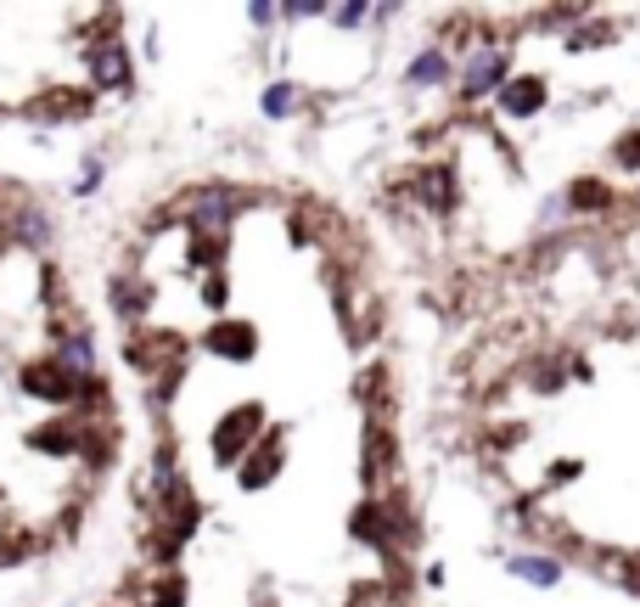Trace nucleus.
<instances>
[{"mask_svg":"<svg viewBox=\"0 0 640 607\" xmlns=\"http://www.w3.org/2000/svg\"><path fill=\"white\" fill-rule=\"evenodd\" d=\"M247 23H253V29H276V23H282V7H270V0H253V7H247Z\"/></svg>","mask_w":640,"mask_h":607,"instance_id":"28","label":"nucleus"},{"mask_svg":"<svg viewBox=\"0 0 640 607\" xmlns=\"http://www.w3.org/2000/svg\"><path fill=\"white\" fill-rule=\"evenodd\" d=\"M113 310H119V321L141 326V321L152 315V287H146L141 276H119V282H113Z\"/></svg>","mask_w":640,"mask_h":607,"instance_id":"18","label":"nucleus"},{"mask_svg":"<svg viewBox=\"0 0 640 607\" xmlns=\"http://www.w3.org/2000/svg\"><path fill=\"white\" fill-rule=\"evenodd\" d=\"M365 484H372L377 495L394 484V439H388V427L365 433Z\"/></svg>","mask_w":640,"mask_h":607,"instance_id":"17","label":"nucleus"},{"mask_svg":"<svg viewBox=\"0 0 640 607\" xmlns=\"http://www.w3.org/2000/svg\"><path fill=\"white\" fill-rule=\"evenodd\" d=\"M247 192L231 186V181H209V186H192V192H180L169 203V214L186 225L197 242H231V225L247 214Z\"/></svg>","mask_w":640,"mask_h":607,"instance_id":"1","label":"nucleus"},{"mask_svg":"<svg viewBox=\"0 0 640 607\" xmlns=\"http://www.w3.org/2000/svg\"><path fill=\"white\" fill-rule=\"evenodd\" d=\"M90 108H96V97H90L84 84H51V91H40V97L29 102V113L45 119V124H73V119H84Z\"/></svg>","mask_w":640,"mask_h":607,"instance_id":"10","label":"nucleus"},{"mask_svg":"<svg viewBox=\"0 0 640 607\" xmlns=\"http://www.w3.org/2000/svg\"><path fill=\"white\" fill-rule=\"evenodd\" d=\"M607 40H612L607 23H585L579 34H568V51H590V45H607Z\"/></svg>","mask_w":640,"mask_h":607,"instance_id":"27","label":"nucleus"},{"mask_svg":"<svg viewBox=\"0 0 640 607\" xmlns=\"http://www.w3.org/2000/svg\"><path fill=\"white\" fill-rule=\"evenodd\" d=\"M416 198H421V209H433V214H449L455 209V169L449 163H421V175H416Z\"/></svg>","mask_w":640,"mask_h":607,"instance_id":"15","label":"nucleus"},{"mask_svg":"<svg viewBox=\"0 0 640 607\" xmlns=\"http://www.w3.org/2000/svg\"><path fill=\"white\" fill-rule=\"evenodd\" d=\"M0 236H7L12 247H23V253H51V242H57V220H51L45 203L18 198V209H0Z\"/></svg>","mask_w":640,"mask_h":607,"instance_id":"5","label":"nucleus"},{"mask_svg":"<svg viewBox=\"0 0 640 607\" xmlns=\"http://www.w3.org/2000/svg\"><path fill=\"white\" fill-rule=\"evenodd\" d=\"M287 456H293V439H287V427H270L264 439L247 451V462L236 467V484L247 489V495H258V489H270L282 473H287Z\"/></svg>","mask_w":640,"mask_h":607,"instance_id":"6","label":"nucleus"},{"mask_svg":"<svg viewBox=\"0 0 640 607\" xmlns=\"http://www.w3.org/2000/svg\"><path fill=\"white\" fill-rule=\"evenodd\" d=\"M545 102H551V84H545L539 73H511V84L495 97V108H500L506 119H539Z\"/></svg>","mask_w":640,"mask_h":607,"instance_id":"12","label":"nucleus"},{"mask_svg":"<svg viewBox=\"0 0 640 607\" xmlns=\"http://www.w3.org/2000/svg\"><path fill=\"white\" fill-rule=\"evenodd\" d=\"M203 350L220 355V361H231V366H247V361L258 355V326L242 321V315H220V321L203 332Z\"/></svg>","mask_w":640,"mask_h":607,"instance_id":"7","label":"nucleus"},{"mask_svg":"<svg viewBox=\"0 0 640 607\" xmlns=\"http://www.w3.org/2000/svg\"><path fill=\"white\" fill-rule=\"evenodd\" d=\"M192 596V579L180 574V568H158V579L141 590V607H186Z\"/></svg>","mask_w":640,"mask_h":607,"instance_id":"19","label":"nucleus"},{"mask_svg":"<svg viewBox=\"0 0 640 607\" xmlns=\"http://www.w3.org/2000/svg\"><path fill=\"white\" fill-rule=\"evenodd\" d=\"M562 198H568V214H607L612 209V186L601 175H579Z\"/></svg>","mask_w":640,"mask_h":607,"instance_id":"20","label":"nucleus"},{"mask_svg":"<svg viewBox=\"0 0 640 607\" xmlns=\"http://www.w3.org/2000/svg\"><path fill=\"white\" fill-rule=\"evenodd\" d=\"M612 169H623V175H640V124H629L618 141H612Z\"/></svg>","mask_w":640,"mask_h":607,"instance_id":"22","label":"nucleus"},{"mask_svg":"<svg viewBox=\"0 0 640 607\" xmlns=\"http://www.w3.org/2000/svg\"><path fill=\"white\" fill-rule=\"evenodd\" d=\"M197 304H203V310H214V315H225V310H231V276H225V271L203 276V287H197Z\"/></svg>","mask_w":640,"mask_h":607,"instance_id":"23","label":"nucleus"},{"mask_svg":"<svg viewBox=\"0 0 640 607\" xmlns=\"http://www.w3.org/2000/svg\"><path fill=\"white\" fill-rule=\"evenodd\" d=\"M51 361H57V366H62L73 383L96 388V337H90V326L57 332V350H51Z\"/></svg>","mask_w":640,"mask_h":607,"instance_id":"9","label":"nucleus"},{"mask_svg":"<svg viewBox=\"0 0 640 607\" xmlns=\"http://www.w3.org/2000/svg\"><path fill=\"white\" fill-rule=\"evenodd\" d=\"M253 607H276V601H270V596H258V601H253Z\"/></svg>","mask_w":640,"mask_h":607,"instance_id":"30","label":"nucleus"},{"mask_svg":"<svg viewBox=\"0 0 640 607\" xmlns=\"http://www.w3.org/2000/svg\"><path fill=\"white\" fill-rule=\"evenodd\" d=\"M405 84L410 91H444V84H455V51L438 40V45H421L410 62H405Z\"/></svg>","mask_w":640,"mask_h":607,"instance_id":"11","label":"nucleus"},{"mask_svg":"<svg viewBox=\"0 0 640 607\" xmlns=\"http://www.w3.org/2000/svg\"><path fill=\"white\" fill-rule=\"evenodd\" d=\"M326 18H332V29H337V34H359L365 23H388V18H394V7H365V0H343V7H332Z\"/></svg>","mask_w":640,"mask_h":607,"instance_id":"21","label":"nucleus"},{"mask_svg":"<svg viewBox=\"0 0 640 607\" xmlns=\"http://www.w3.org/2000/svg\"><path fill=\"white\" fill-rule=\"evenodd\" d=\"M506 574L522 579V585H534V590H557L568 568H562V557H551V552H511V557H506Z\"/></svg>","mask_w":640,"mask_h":607,"instance_id":"13","label":"nucleus"},{"mask_svg":"<svg viewBox=\"0 0 640 607\" xmlns=\"http://www.w3.org/2000/svg\"><path fill=\"white\" fill-rule=\"evenodd\" d=\"M579 473H585V462H557V467L545 473V478H551V484H573Z\"/></svg>","mask_w":640,"mask_h":607,"instance_id":"29","label":"nucleus"},{"mask_svg":"<svg viewBox=\"0 0 640 607\" xmlns=\"http://www.w3.org/2000/svg\"><path fill=\"white\" fill-rule=\"evenodd\" d=\"M84 439H90V427H73V422L29 427V451H45V456H84Z\"/></svg>","mask_w":640,"mask_h":607,"instance_id":"14","label":"nucleus"},{"mask_svg":"<svg viewBox=\"0 0 640 607\" xmlns=\"http://www.w3.org/2000/svg\"><path fill=\"white\" fill-rule=\"evenodd\" d=\"M562 377H568V372H562V361H551V355L534 361V372H528V383H534L539 394H557V388H562Z\"/></svg>","mask_w":640,"mask_h":607,"instance_id":"25","label":"nucleus"},{"mask_svg":"<svg viewBox=\"0 0 640 607\" xmlns=\"http://www.w3.org/2000/svg\"><path fill=\"white\" fill-rule=\"evenodd\" d=\"M18 388L23 394H34V399H45V405H73V399H84L90 388L84 383H73L51 355L45 361H34V366H23V377H18Z\"/></svg>","mask_w":640,"mask_h":607,"instance_id":"8","label":"nucleus"},{"mask_svg":"<svg viewBox=\"0 0 640 607\" xmlns=\"http://www.w3.org/2000/svg\"><path fill=\"white\" fill-rule=\"evenodd\" d=\"M304 102H309V97H304V84H298V79H270L264 91H258V113H264L270 124H287Z\"/></svg>","mask_w":640,"mask_h":607,"instance_id":"16","label":"nucleus"},{"mask_svg":"<svg viewBox=\"0 0 640 607\" xmlns=\"http://www.w3.org/2000/svg\"><path fill=\"white\" fill-rule=\"evenodd\" d=\"M511 84V51L500 45V40H473L467 45V57L455 62V97H461L467 108H478V102H495L500 91Z\"/></svg>","mask_w":640,"mask_h":607,"instance_id":"3","label":"nucleus"},{"mask_svg":"<svg viewBox=\"0 0 640 607\" xmlns=\"http://www.w3.org/2000/svg\"><path fill=\"white\" fill-rule=\"evenodd\" d=\"M84 91L90 97H124L135 91V51L119 29H90L84 34Z\"/></svg>","mask_w":640,"mask_h":607,"instance_id":"2","label":"nucleus"},{"mask_svg":"<svg viewBox=\"0 0 640 607\" xmlns=\"http://www.w3.org/2000/svg\"><path fill=\"white\" fill-rule=\"evenodd\" d=\"M332 7H321V0H287L282 7V23H309V18H326Z\"/></svg>","mask_w":640,"mask_h":607,"instance_id":"26","label":"nucleus"},{"mask_svg":"<svg viewBox=\"0 0 640 607\" xmlns=\"http://www.w3.org/2000/svg\"><path fill=\"white\" fill-rule=\"evenodd\" d=\"M270 433V422H264V405L258 399H242V405H231L220 422H214V439H209V451H214V462L220 467H242L247 462V451Z\"/></svg>","mask_w":640,"mask_h":607,"instance_id":"4","label":"nucleus"},{"mask_svg":"<svg viewBox=\"0 0 640 607\" xmlns=\"http://www.w3.org/2000/svg\"><path fill=\"white\" fill-rule=\"evenodd\" d=\"M102 181H108V158H84V169L73 175V198H79V203H84V198H96Z\"/></svg>","mask_w":640,"mask_h":607,"instance_id":"24","label":"nucleus"}]
</instances>
